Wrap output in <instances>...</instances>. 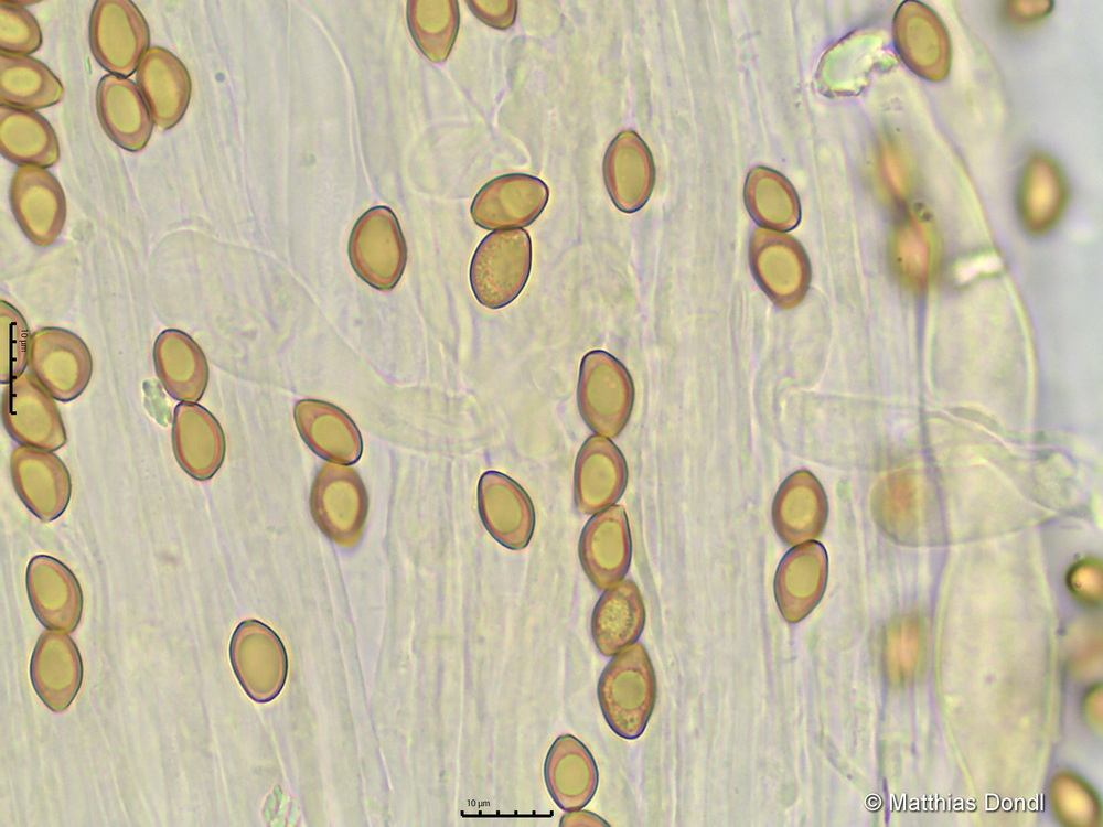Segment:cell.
<instances>
[{"label":"cell","instance_id":"obj_1","mask_svg":"<svg viewBox=\"0 0 1103 827\" xmlns=\"http://www.w3.org/2000/svg\"><path fill=\"white\" fill-rule=\"evenodd\" d=\"M600 709L610 729L628 740L639 738L656 698L655 674L644 646L634 643L612 656L597 686Z\"/></svg>","mask_w":1103,"mask_h":827},{"label":"cell","instance_id":"obj_2","mask_svg":"<svg viewBox=\"0 0 1103 827\" xmlns=\"http://www.w3.org/2000/svg\"><path fill=\"white\" fill-rule=\"evenodd\" d=\"M532 269V241L523 228L494 230L476 247L470 264V286L485 308L497 310L523 291Z\"/></svg>","mask_w":1103,"mask_h":827},{"label":"cell","instance_id":"obj_3","mask_svg":"<svg viewBox=\"0 0 1103 827\" xmlns=\"http://www.w3.org/2000/svg\"><path fill=\"white\" fill-rule=\"evenodd\" d=\"M634 404V385L625 366L612 354L593 350L579 367L577 405L596 434L618 437L625 428Z\"/></svg>","mask_w":1103,"mask_h":827},{"label":"cell","instance_id":"obj_4","mask_svg":"<svg viewBox=\"0 0 1103 827\" xmlns=\"http://www.w3.org/2000/svg\"><path fill=\"white\" fill-rule=\"evenodd\" d=\"M347 255L354 272L370 287L389 291L399 282L407 246L396 215L387 206L363 213L349 237Z\"/></svg>","mask_w":1103,"mask_h":827},{"label":"cell","instance_id":"obj_5","mask_svg":"<svg viewBox=\"0 0 1103 827\" xmlns=\"http://www.w3.org/2000/svg\"><path fill=\"white\" fill-rule=\"evenodd\" d=\"M310 511L317 526L330 540L345 548L358 544L368 497L357 472L347 465L322 464L311 486Z\"/></svg>","mask_w":1103,"mask_h":827},{"label":"cell","instance_id":"obj_6","mask_svg":"<svg viewBox=\"0 0 1103 827\" xmlns=\"http://www.w3.org/2000/svg\"><path fill=\"white\" fill-rule=\"evenodd\" d=\"M148 23L129 0H97L89 19V45L109 74L128 77L149 49Z\"/></svg>","mask_w":1103,"mask_h":827},{"label":"cell","instance_id":"obj_7","mask_svg":"<svg viewBox=\"0 0 1103 827\" xmlns=\"http://www.w3.org/2000/svg\"><path fill=\"white\" fill-rule=\"evenodd\" d=\"M28 367L54 399L65 402L86 389L93 359L78 335L62 327L46 326L31 334Z\"/></svg>","mask_w":1103,"mask_h":827},{"label":"cell","instance_id":"obj_8","mask_svg":"<svg viewBox=\"0 0 1103 827\" xmlns=\"http://www.w3.org/2000/svg\"><path fill=\"white\" fill-rule=\"evenodd\" d=\"M1 420L10 437L21 445L55 451L67 440L54 398L28 373L4 387Z\"/></svg>","mask_w":1103,"mask_h":827},{"label":"cell","instance_id":"obj_9","mask_svg":"<svg viewBox=\"0 0 1103 827\" xmlns=\"http://www.w3.org/2000/svg\"><path fill=\"white\" fill-rule=\"evenodd\" d=\"M9 198L13 216L30 241L46 247L58 238L66 219V200L60 182L45 168L19 165Z\"/></svg>","mask_w":1103,"mask_h":827},{"label":"cell","instance_id":"obj_10","mask_svg":"<svg viewBox=\"0 0 1103 827\" xmlns=\"http://www.w3.org/2000/svg\"><path fill=\"white\" fill-rule=\"evenodd\" d=\"M548 197L543 180L524 173L503 174L480 189L470 212L474 223L488 230L523 228L543 213Z\"/></svg>","mask_w":1103,"mask_h":827},{"label":"cell","instance_id":"obj_11","mask_svg":"<svg viewBox=\"0 0 1103 827\" xmlns=\"http://www.w3.org/2000/svg\"><path fill=\"white\" fill-rule=\"evenodd\" d=\"M13 487L28 509L42 522L60 517L66 509L72 481L64 462L52 451L17 447L10 457Z\"/></svg>","mask_w":1103,"mask_h":827},{"label":"cell","instance_id":"obj_12","mask_svg":"<svg viewBox=\"0 0 1103 827\" xmlns=\"http://www.w3.org/2000/svg\"><path fill=\"white\" fill-rule=\"evenodd\" d=\"M578 554L586 576L597 589L606 590L623 580L632 557L623 506L612 505L593 514L582 528Z\"/></svg>","mask_w":1103,"mask_h":827},{"label":"cell","instance_id":"obj_13","mask_svg":"<svg viewBox=\"0 0 1103 827\" xmlns=\"http://www.w3.org/2000/svg\"><path fill=\"white\" fill-rule=\"evenodd\" d=\"M476 496L488 533L507 549H524L535 527L534 505L525 490L499 471H486L479 480Z\"/></svg>","mask_w":1103,"mask_h":827},{"label":"cell","instance_id":"obj_14","mask_svg":"<svg viewBox=\"0 0 1103 827\" xmlns=\"http://www.w3.org/2000/svg\"><path fill=\"white\" fill-rule=\"evenodd\" d=\"M31 608L47 630L72 633L83 612V592L73 571L61 560L38 555L25 571Z\"/></svg>","mask_w":1103,"mask_h":827},{"label":"cell","instance_id":"obj_15","mask_svg":"<svg viewBox=\"0 0 1103 827\" xmlns=\"http://www.w3.org/2000/svg\"><path fill=\"white\" fill-rule=\"evenodd\" d=\"M628 483V465L610 438L592 434L579 449L574 470V497L579 512L590 515L614 505Z\"/></svg>","mask_w":1103,"mask_h":827},{"label":"cell","instance_id":"obj_16","mask_svg":"<svg viewBox=\"0 0 1103 827\" xmlns=\"http://www.w3.org/2000/svg\"><path fill=\"white\" fill-rule=\"evenodd\" d=\"M82 679V657L73 638L46 629L30 660V680L39 698L53 712H61L76 697Z\"/></svg>","mask_w":1103,"mask_h":827},{"label":"cell","instance_id":"obj_17","mask_svg":"<svg viewBox=\"0 0 1103 827\" xmlns=\"http://www.w3.org/2000/svg\"><path fill=\"white\" fill-rule=\"evenodd\" d=\"M171 438L176 462L194 480L207 481L222 466L225 434L217 419L203 406L195 402L176 405Z\"/></svg>","mask_w":1103,"mask_h":827},{"label":"cell","instance_id":"obj_18","mask_svg":"<svg viewBox=\"0 0 1103 827\" xmlns=\"http://www.w3.org/2000/svg\"><path fill=\"white\" fill-rule=\"evenodd\" d=\"M608 194L618 210L634 213L647 202L655 180L654 162L642 138L624 130L609 144L602 164Z\"/></svg>","mask_w":1103,"mask_h":827},{"label":"cell","instance_id":"obj_19","mask_svg":"<svg viewBox=\"0 0 1103 827\" xmlns=\"http://www.w3.org/2000/svg\"><path fill=\"white\" fill-rule=\"evenodd\" d=\"M297 430L318 457L350 465L362 455L363 441L353 419L340 407L319 399H301L293 408Z\"/></svg>","mask_w":1103,"mask_h":827},{"label":"cell","instance_id":"obj_20","mask_svg":"<svg viewBox=\"0 0 1103 827\" xmlns=\"http://www.w3.org/2000/svg\"><path fill=\"white\" fill-rule=\"evenodd\" d=\"M137 85L158 128L170 129L182 119L191 97V77L174 54L149 47L137 68Z\"/></svg>","mask_w":1103,"mask_h":827},{"label":"cell","instance_id":"obj_21","mask_svg":"<svg viewBox=\"0 0 1103 827\" xmlns=\"http://www.w3.org/2000/svg\"><path fill=\"white\" fill-rule=\"evenodd\" d=\"M96 110L107 136L128 151L142 150L151 136L153 120L136 83L107 74L96 89Z\"/></svg>","mask_w":1103,"mask_h":827},{"label":"cell","instance_id":"obj_22","mask_svg":"<svg viewBox=\"0 0 1103 827\" xmlns=\"http://www.w3.org/2000/svg\"><path fill=\"white\" fill-rule=\"evenodd\" d=\"M544 778L555 804L571 813L580 810L591 801L599 776L588 748L576 737L563 734L546 754Z\"/></svg>","mask_w":1103,"mask_h":827},{"label":"cell","instance_id":"obj_23","mask_svg":"<svg viewBox=\"0 0 1103 827\" xmlns=\"http://www.w3.org/2000/svg\"><path fill=\"white\" fill-rule=\"evenodd\" d=\"M645 623V610L638 586L630 579L606 589L591 614V636L597 649L612 657L633 645Z\"/></svg>","mask_w":1103,"mask_h":827},{"label":"cell","instance_id":"obj_24","mask_svg":"<svg viewBox=\"0 0 1103 827\" xmlns=\"http://www.w3.org/2000/svg\"><path fill=\"white\" fill-rule=\"evenodd\" d=\"M157 376L165 391L181 402H196L208 382V365L197 343L186 333L168 329L153 345Z\"/></svg>","mask_w":1103,"mask_h":827},{"label":"cell","instance_id":"obj_25","mask_svg":"<svg viewBox=\"0 0 1103 827\" xmlns=\"http://www.w3.org/2000/svg\"><path fill=\"white\" fill-rule=\"evenodd\" d=\"M0 151L12 163L41 168L60 158L57 136L50 122L33 110L0 106Z\"/></svg>","mask_w":1103,"mask_h":827},{"label":"cell","instance_id":"obj_26","mask_svg":"<svg viewBox=\"0 0 1103 827\" xmlns=\"http://www.w3.org/2000/svg\"><path fill=\"white\" fill-rule=\"evenodd\" d=\"M64 88L55 74L41 61L28 55L0 53L1 105L33 110L61 100Z\"/></svg>","mask_w":1103,"mask_h":827},{"label":"cell","instance_id":"obj_27","mask_svg":"<svg viewBox=\"0 0 1103 827\" xmlns=\"http://www.w3.org/2000/svg\"><path fill=\"white\" fill-rule=\"evenodd\" d=\"M875 509L880 526L895 540L913 544L920 529L918 485L908 470L895 471L879 484Z\"/></svg>","mask_w":1103,"mask_h":827},{"label":"cell","instance_id":"obj_28","mask_svg":"<svg viewBox=\"0 0 1103 827\" xmlns=\"http://www.w3.org/2000/svg\"><path fill=\"white\" fill-rule=\"evenodd\" d=\"M407 23L420 52L431 62L447 60L459 30L460 13L454 0H409Z\"/></svg>","mask_w":1103,"mask_h":827},{"label":"cell","instance_id":"obj_29","mask_svg":"<svg viewBox=\"0 0 1103 827\" xmlns=\"http://www.w3.org/2000/svg\"><path fill=\"white\" fill-rule=\"evenodd\" d=\"M31 335L20 311L0 301V382L8 384L22 375L29 364Z\"/></svg>","mask_w":1103,"mask_h":827},{"label":"cell","instance_id":"obj_30","mask_svg":"<svg viewBox=\"0 0 1103 827\" xmlns=\"http://www.w3.org/2000/svg\"><path fill=\"white\" fill-rule=\"evenodd\" d=\"M42 32L33 14L19 1H0V50L28 55L40 49Z\"/></svg>","mask_w":1103,"mask_h":827},{"label":"cell","instance_id":"obj_31","mask_svg":"<svg viewBox=\"0 0 1103 827\" xmlns=\"http://www.w3.org/2000/svg\"><path fill=\"white\" fill-rule=\"evenodd\" d=\"M1067 582L1071 592L1081 601L1097 603L1102 597L1101 562L1093 558L1075 562L1068 572Z\"/></svg>","mask_w":1103,"mask_h":827},{"label":"cell","instance_id":"obj_32","mask_svg":"<svg viewBox=\"0 0 1103 827\" xmlns=\"http://www.w3.org/2000/svg\"><path fill=\"white\" fill-rule=\"evenodd\" d=\"M473 14L489 26L505 30L511 28L517 13L515 0H472L467 1Z\"/></svg>","mask_w":1103,"mask_h":827}]
</instances>
